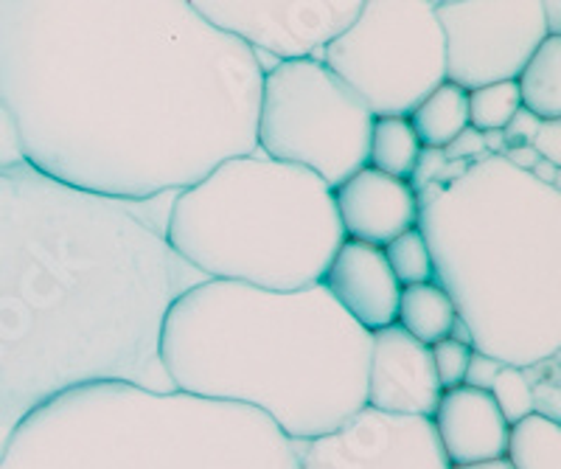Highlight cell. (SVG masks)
<instances>
[{"mask_svg":"<svg viewBox=\"0 0 561 469\" xmlns=\"http://www.w3.org/2000/svg\"><path fill=\"white\" fill-rule=\"evenodd\" d=\"M0 469H298V458L259 411L110 382L34 411Z\"/></svg>","mask_w":561,"mask_h":469,"instance_id":"cell-5","label":"cell"},{"mask_svg":"<svg viewBox=\"0 0 561 469\" xmlns=\"http://www.w3.org/2000/svg\"><path fill=\"white\" fill-rule=\"evenodd\" d=\"M503 158L511 163V167L519 169V172H530V169L539 163V155L534 152V147H530V144H523V147H508L505 149Z\"/></svg>","mask_w":561,"mask_h":469,"instance_id":"cell-32","label":"cell"},{"mask_svg":"<svg viewBox=\"0 0 561 469\" xmlns=\"http://www.w3.org/2000/svg\"><path fill=\"white\" fill-rule=\"evenodd\" d=\"M374 116L320 59L278 62L262 79L255 149L337 188L368 167Z\"/></svg>","mask_w":561,"mask_h":469,"instance_id":"cell-7","label":"cell"},{"mask_svg":"<svg viewBox=\"0 0 561 469\" xmlns=\"http://www.w3.org/2000/svg\"><path fill=\"white\" fill-rule=\"evenodd\" d=\"M370 332L320 284L270 293L203 282L172 304L160 363L174 391L259 411L293 444L365 408Z\"/></svg>","mask_w":561,"mask_h":469,"instance_id":"cell-3","label":"cell"},{"mask_svg":"<svg viewBox=\"0 0 561 469\" xmlns=\"http://www.w3.org/2000/svg\"><path fill=\"white\" fill-rule=\"evenodd\" d=\"M483 149L491 155V158H503L505 149H508L503 129H491V133H483Z\"/></svg>","mask_w":561,"mask_h":469,"instance_id":"cell-35","label":"cell"},{"mask_svg":"<svg viewBox=\"0 0 561 469\" xmlns=\"http://www.w3.org/2000/svg\"><path fill=\"white\" fill-rule=\"evenodd\" d=\"M438 0H363L357 20L320 62L357 93L374 118H408L447 82Z\"/></svg>","mask_w":561,"mask_h":469,"instance_id":"cell-8","label":"cell"},{"mask_svg":"<svg viewBox=\"0 0 561 469\" xmlns=\"http://www.w3.org/2000/svg\"><path fill=\"white\" fill-rule=\"evenodd\" d=\"M194 9L253 52L262 71L278 62L320 59L357 20L363 0H192Z\"/></svg>","mask_w":561,"mask_h":469,"instance_id":"cell-10","label":"cell"},{"mask_svg":"<svg viewBox=\"0 0 561 469\" xmlns=\"http://www.w3.org/2000/svg\"><path fill=\"white\" fill-rule=\"evenodd\" d=\"M421 152H424V147H421L408 118H374L368 144L370 169L410 183Z\"/></svg>","mask_w":561,"mask_h":469,"instance_id":"cell-19","label":"cell"},{"mask_svg":"<svg viewBox=\"0 0 561 469\" xmlns=\"http://www.w3.org/2000/svg\"><path fill=\"white\" fill-rule=\"evenodd\" d=\"M264 71L192 0H0V104L39 174L144 203L255 152Z\"/></svg>","mask_w":561,"mask_h":469,"instance_id":"cell-1","label":"cell"},{"mask_svg":"<svg viewBox=\"0 0 561 469\" xmlns=\"http://www.w3.org/2000/svg\"><path fill=\"white\" fill-rule=\"evenodd\" d=\"M435 14L444 32L447 82L466 93L517 82L548 39L542 0H438Z\"/></svg>","mask_w":561,"mask_h":469,"instance_id":"cell-9","label":"cell"},{"mask_svg":"<svg viewBox=\"0 0 561 469\" xmlns=\"http://www.w3.org/2000/svg\"><path fill=\"white\" fill-rule=\"evenodd\" d=\"M530 147L542 161L561 167V118L559 122H542V127L536 129Z\"/></svg>","mask_w":561,"mask_h":469,"instance_id":"cell-28","label":"cell"},{"mask_svg":"<svg viewBox=\"0 0 561 469\" xmlns=\"http://www.w3.org/2000/svg\"><path fill=\"white\" fill-rule=\"evenodd\" d=\"M489 393L508 424L523 422L525 416L534 413V397H530V382L528 377H525V368H500V374L494 377V382H491Z\"/></svg>","mask_w":561,"mask_h":469,"instance_id":"cell-23","label":"cell"},{"mask_svg":"<svg viewBox=\"0 0 561 469\" xmlns=\"http://www.w3.org/2000/svg\"><path fill=\"white\" fill-rule=\"evenodd\" d=\"M542 14H545V28H548V37H559V26H561L559 0H542Z\"/></svg>","mask_w":561,"mask_h":469,"instance_id":"cell-34","label":"cell"},{"mask_svg":"<svg viewBox=\"0 0 561 469\" xmlns=\"http://www.w3.org/2000/svg\"><path fill=\"white\" fill-rule=\"evenodd\" d=\"M528 174L536 183H542V186L561 188V167H553V163L542 161V158H539V163H536Z\"/></svg>","mask_w":561,"mask_h":469,"instance_id":"cell-33","label":"cell"},{"mask_svg":"<svg viewBox=\"0 0 561 469\" xmlns=\"http://www.w3.org/2000/svg\"><path fill=\"white\" fill-rule=\"evenodd\" d=\"M503 461L508 469H561V424L536 413L511 424Z\"/></svg>","mask_w":561,"mask_h":469,"instance_id":"cell-20","label":"cell"},{"mask_svg":"<svg viewBox=\"0 0 561 469\" xmlns=\"http://www.w3.org/2000/svg\"><path fill=\"white\" fill-rule=\"evenodd\" d=\"M447 161H466V163H474V161H483L489 158V152L483 149V133L478 129L466 127L447 149H440Z\"/></svg>","mask_w":561,"mask_h":469,"instance_id":"cell-27","label":"cell"},{"mask_svg":"<svg viewBox=\"0 0 561 469\" xmlns=\"http://www.w3.org/2000/svg\"><path fill=\"white\" fill-rule=\"evenodd\" d=\"M320 287L365 332L374 334L396 323L402 287L396 282L382 248L345 239L340 251L334 253Z\"/></svg>","mask_w":561,"mask_h":469,"instance_id":"cell-14","label":"cell"},{"mask_svg":"<svg viewBox=\"0 0 561 469\" xmlns=\"http://www.w3.org/2000/svg\"><path fill=\"white\" fill-rule=\"evenodd\" d=\"M385 259H388L390 271H393L399 287H413V284L435 282V262L430 253V244L419 226L404 231L402 237H396L393 242L382 248Z\"/></svg>","mask_w":561,"mask_h":469,"instance_id":"cell-21","label":"cell"},{"mask_svg":"<svg viewBox=\"0 0 561 469\" xmlns=\"http://www.w3.org/2000/svg\"><path fill=\"white\" fill-rule=\"evenodd\" d=\"M444 167H447V158H444V152H440V149H424L419 158V167H415L413 178H410V186L415 188V194H419L421 188H427V186H433V183H438Z\"/></svg>","mask_w":561,"mask_h":469,"instance_id":"cell-29","label":"cell"},{"mask_svg":"<svg viewBox=\"0 0 561 469\" xmlns=\"http://www.w3.org/2000/svg\"><path fill=\"white\" fill-rule=\"evenodd\" d=\"M343 237L370 248H385L419 226V194L408 181L377 169H359L332 188Z\"/></svg>","mask_w":561,"mask_h":469,"instance_id":"cell-13","label":"cell"},{"mask_svg":"<svg viewBox=\"0 0 561 469\" xmlns=\"http://www.w3.org/2000/svg\"><path fill=\"white\" fill-rule=\"evenodd\" d=\"M455 321H458V312H455L453 298L438 282L402 287L396 327L404 329L421 346L433 348L435 343L447 341Z\"/></svg>","mask_w":561,"mask_h":469,"instance_id":"cell-16","label":"cell"},{"mask_svg":"<svg viewBox=\"0 0 561 469\" xmlns=\"http://www.w3.org/2000/svg\"><path fill=\"white\" fill-rule=\"evenodd\" d=\"M505 363L494 361V357H485V354H472V361H469V368H466V379L463 386L469 388H480V391H489L494 377L500 374Z\"/></svg>","mask_w":561,"mask_h":469,"instance_id":"cell-30","label":"cell"},{"mask_svg":"<svg viewBox=\"0 0 561 469\" xmlns=\"http://www.w3.org/2000/svg\"><path fill=\"white\" fill-rule=\"evenodd\" d=\"M293 447L298 469H453L430 419L390 416L368 405L337 431Z\"/></svg>","mask_w":561,"mask_h":469,"instance_id":"cell-11","label":"cell"},{"mask_svg":"<svg viewBox=\"0 0 561 469\" xmlns=\"http://www.w3.org/2000/svg\"><path fill=\"white\" fill-rule=\"evenodd\" d=\"M20 167H28V163L23 158V147H20L14 122L9 118L7 107L0 104V172H12V169Z\"/></svg>","mask_w":561,"mask_h":469,"instance_id":"cell-26","label":"cell"},{"mask_svg":"<svg viewBox=\"0 0 561 469\" xmlns=\"http://www.w3.org/2000/svg\"><path fill=\"white\" fill-rule=\"evenodd\" d=\"M172 199L124 203L32 167L0 172V453L62 393L110 382L174 391L160 329L208 278L169 248Z\"/></svg>","mask_w":561,"mask_h":469,"instance_id":"cell-2","label":"cell"},{"mask_svg":"<svg viewBox=\"0 0 561 469\" xmlns=\"http://www.w3.org/2000/svg\"><path fill=\"white\" fill-rule=\"evenodd\" d=\"M430 422L453 469L483 467L505 458L511 424L489 391L469 386L444 391Z\"/></svg>","mask_w":561,"mask_h":469,"instance_id":"cell-15","label":"cell"},{"mask_svg":"<svg viewBox=\"0 0 561 469\" xmlns=\"http://www.w3.org/2000/svg\"><path fill=\"white\" fill-rule=\"evenodd\" d=\"M419 231L474 352L517 368L561 354V188L489 155L421 188Z\"/></svg>","mask_w":561,"mask_h":469,"instance_id":"cell-4","label":"cell"},{"mask_svg":"<svg viewBox=\"0 0 561 469\" xmlns=\"http://www.w3.org/2000/svg\"><path fill=\"white\" fill-rule=\"evenodd\" d=\"M440 393L444 388L435 377L427 346L396 323L370 334L365 405L390 416L433 419Z\"/></svg>","mask_w":561,"mask_h":469,"instance_id":"cell-12","label":"cell"},{"mask_svg":"<svg viewBox=\"0 0 561 469\" xmlns=\"http://www.w3.org/2000/svg\"><path fill=\"white\" fill-rule=\"evenodd\" d=\"M517 82H497L485 84L469 93V127L478 133H491V129H505L508 122L519 113Z\"/></svg>","mask_w":561,"mask_h":469,"instance_id":"cell-22","label":"cell"},{"mask_svg":"<svg viewBox=\"0 0 561 469\" xmlns=\"http://www.w3.org/2000/svg\"><path fill=\"white\" fill-rule=\"evenodd\" d=\"M539 127H542V122H539L536 116H530L528 110L519 107L517 116L511 118L508 127L503 129L505 144H508V147H523V144H530V141H534L536 129H539Z\"/></svg>","mask_w":561,"mask_h":469,"instance_id":"cell-31","label":"cell"},{"mask_svg":"<svg viewBox=\"0 0 561 469\" xmlns=\"http://www.w3.org/2000/svg\"><path fill=\"white\" fill-rule=\"evenodd\" d=\"M430 354H433L435 377H438L444 391H453V388L463 386L466 368H469V361H472L474 354L472 346H463V343L447 338V341L435 343V346L430 348Z\"/></svg>","mask_w":561,"mask_h":469,"instance_id":"cell-25","label":"cell"},{"mask_svg":"<svg viewBox=\"0 0 561 469\" xmlns=\"http://www.w3.org/2000/svg\"><path fill=\"white\" fill-rule=\"evenodd\" d=\"M523 110L539 122L561 118V37H548L517 77Z\"/></svg>","mask_w":561,"mask_h":469,"instance_id":"cell-18","label":"cell"},{"mask_svg":"<svg viewBox=\"0 0 561 469\" xmlns=\"http://www.w3.org/2000/svg\"><path fill=\"white\" fill-rule=\"evenodd\" d=\"M167 242L208 282L295 293L323 282L345 237L332 188L255 149L174 194Z\"/></svg>","mask_w":561,"mask_h":469,"instance_id":"cell-6","label":"cell"},{"mask_svg":"<svg viewBox=\"0 0 561 469\" xmlns=\"http://www.w3.org/2000/svg\"><path fill=\"white\" fill-rule=\"evenodd\" d=\"M424 149H447L469 127V93L453 82L438 84L408 116Z\"/></svg>","mask_w":561,"mask_h":469,"instance_id":"cell-17","label":"cell"},{"mask_svg":"<svg viewBox=\"0 0 561 469\" xmlns=\"http://www.w3.org/2000/svg\"><path fill=\"white\" fill-rule=\"evenodd\" d=\"M561 354L548 357L525 368V377L530 382V397H534V413L545 416L550 422H561V374H559Z\"/></svg>","mask_w":561,"mask_h":469,"instance_id":"cell-24","label":"cell"},{"mask_svg":"<svg viewBox=\"0 0 561 469\" xmlns=\"http://www.w3.org/2000/svg\"><path fill=\"white\" fill-rule=\"evenodd\" d=\"M466 469H508V464L494 461V464H483V467H466Z\"/></svg>","mask_w":561,"mask_h":469,"instance_id":"cell-36","label":"cell"}]
</instances>
